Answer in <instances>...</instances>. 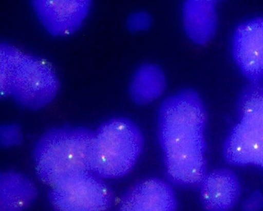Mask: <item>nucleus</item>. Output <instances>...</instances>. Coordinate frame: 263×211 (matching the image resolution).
Here are the masks:
<instances>
[{"label":"nucleus","instance_id":"0eeeda50","mask_svg":"<svg viewBox=\"0 0 263 211\" xmlns=\"http://www.w3.org/2000/svg\"><path fill=\"white\" fill-rule=\"evenodd\" d=\"M35 14L52 36H68L82 26L90 11L91 0H32Z\"/></svg>","mask_w":263,"mask_h":211},{"label":"nucleus","instance_id":"1a4fd4ad","mask_svg":"<svg viewBox=\"0 0 263 211\" xmlns=\"http://www.w3.org/2000/svg\"><path fill=\"white\" fill-rule=\"evenodd\" d=\"M173 187L164 180L149 178L130 187L122 198L119 211H176Z\"/></svg>","mask_w":263,"mask_h":211},{"label":"nucleus","instance_id":"7ed1b4c3","mask_svg":"<svg viewBox=\"0 0 263 211\" xmlns=\"http://www.w3.org/2000/svg\"><path fill=\"white\" fill-rule=\"evenodd\" d=\"M94 134L95 131L86 127H60L41 135L33 149L40 180L53 187L71 177L91 172L89 158Z\"/></svg>","mask_w":263,"mask_h":211},{"label":"nucleus","instance_id":"dca6fc26","mask_svg":"<svg viewBox=\"0 0 263 211\" xmlns=\"http://www.w3.org/2000/svg\"><path fill=\"white\" fill-rule=\"evenodd\" d=\"M152 17L145 11H136L130 14L127 18V27L132 31L145 30L151 26Z\"/></svg>","mask_w":263,"mask_h":211},{"label":"nucleus","instance_id":"2eb2a0df","mask_svg":"<svg viewBox=\"0 0 263 211\" xmlns=\"http://www.w3.org/2000/svg\"><path fill=\"white\" fill-rule=\"evenodd\" d=\"M23 141V131L17 124H4L0 127V143L4 147L18 146Z\"/></svg>","mask_w":263,"mask_h":211},{"label":"nucleus","instance_id":"f3484780","mask_svg":"<svg viewBox=\"0 0 263 211\" xmlns=\"http://www.w3.org/2000/svg\"><path fill=\"white\" fill-rule=\"evenodd\" d=\"M262 208V194L260 191H255L243 202L242 211H260Z\"/></svg>","mask_w":263,"mask_h":211},{"label":"nucleus","instance_id":"f8f14e48","mask_svg":"<svg viewBox=\"0 0 263 211\" xmlns=\"http://www.w3.org/2000/svg\"><path fill=\"white\" fill-rule=\"evenodd\" d=\"M167 86L162 69L154 64H143L130 79L129 93L135 103L146 105L160 98Z\"/></svg>","mask_w":263,"mask_h":211},{"label":"nucleus","instance_id":"ddd939ff","mask_svg":"<svg viewBox=\"0 0 263 211\" xmlns=\"http://www.w3.org/2000/svg\"><path fill=\"white\" fill-rule=\"evenodd\" d=\"M36 187L23 174L4 172L0 177L1 211H23L36 199Z\"/></svg>","mask_w":263,"mask_h":211},{"label":"nucleus","instance_id":"6e6552de","mask_svg":"<svg viewBox=\"0 0 263 211\" xmlns=\"http://www.w3.org/2000/svg\"><path fill=\"white\" fill-rule=\"evenodd\" d=\"M222 153L231 165L263 168V126L239 120L228 135Z\"/></svg>","mask_w":263,"mask_h":211},{"label":"nucleus","instance_id":"423d86ee","mask_svg":"<svg viewBox=\"0 0 263 211\" xmlns=\"http://www.w3.org/2000/svg\"><path fill=\"white\" fill-rule=\"evenodd\" d=\"M232 54L250 83L263 82V17L248 19L235 29Z\"/></svg>","mask_w":263,"mask_h":211},{"label":"nucleus","instance_id":"9d476101","mask_svg":"<svg viewBox=\"0 0 263 211\" xmlns=\"http://www.w3.org/2000/svg\"><path fill=\"white\" fill-rule=\"evenodd\" d=\"M200 191L205 211H231L239 202L240 183L231 170L218 168L207 174Z\"/></svg>","mask_w":263,"mask_h":211},{"label":"nucleus","instance_id":"39448f33","mask_svg":"<svg viewBox=\"0 0 263 211\" xmlns=\"http://www.w3.org/2000/svg\"><path fill=\"white\" fill-rule=\"evenodd\" d=\"M48 199L54 211H108L114 195L103 179L87 172L51 187Z\"/></svg>","mask_w":263,"mask_h":211},{"label":"nucleus","instance_id":"9b49d317","mask_svg":"<svg viewBox=\"0 0 263 211\" xmlns=\"http://www.w3.org/2000/svg\"><path fill=\"white\" fill-rule=\"evenodd\" d=\"M217 1L186 0L183 5V24L188 37L204 45L215 35L217 28Z\"/></svg>","mask_w":263,"mask_h":211},{"label":"nucleus","instance_id":"f03ea898","mask_svg":"<svg viewBox=\"0 0 263 211\" xmlns=\"http://www.w3.org/2000/svg\"><path fill=\"white\" fill-rule=\"evenodd\" d=\"M60 81L48 60L10 44L0 45V93L28 109L43 108L57 97Z\"/></svg>","mask_w":263,"mask_h":211},{"label":"nucleus","instance_id":"f257e3e1","mask_svg":"<svg viewBox=\"0 0 263 211\" xmlns=\"http://www.w3.org/2000/svg\"><path fill=\"white\" fill-rule=\"evenodd\" d=\"M206 120L203 102L193 89L170 95L160 106L157 136L166 175L176 185L200 186L206 177Z\"/></svg>","mask_w":263,"mask_h":211},{"label":"nucleus","instance_id":"20e7f679","mask_svg":"<svg viewBox=\"0 0 263 211\" xmlns=\"http://www.w3.org/2000/svg\"><path fill=\"white\" fill-rule=\"evenodd\" d=\"M143 134L133 120L115 117L95 130L89 166L101 179H117L128 174L143 150Z\"/></svg>","mask_w":263,"mask_h":211},{"label":"nucleus","instance_id":"4468645a","mask_svg":"<svg viewBox=\"0 0 263 211\" xmlns=\"http://www.w3.org/2000/svg\"><path fill=\"white\" fill-rule=\"evenodd\" d=\"M236 111L239 120L263 126V82L243 88L236 100Z\"/></svg>","mask_w":263,"mask_h":211}]
</instances>
